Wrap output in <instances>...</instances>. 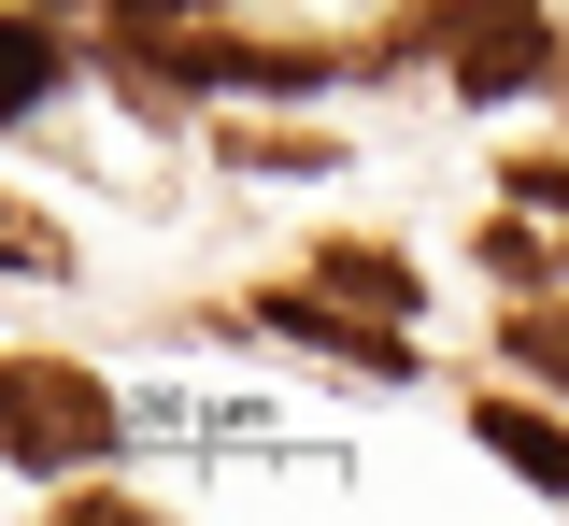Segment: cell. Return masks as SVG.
Masks as SVG:
<instances>
[{
  "label": "cell",
  "mask_w": 569,
  "mask_h": 526,
  "mask_svg": "<svg viewBox=\"0 0 569 526\" xmlns=\"http://www.w3.org/2000/svg\"><path fill=\"white\" fill-rule=\"evenodd\" d=\"M0 242H14V271H71V242H58L43 214H0Z\"/></svg>",
  "instance_id": "12"
},
{
  "label": "cell",
  "mask_w": 569,
  "mask_h": 526,
  "mask_svg": "<svg viewBox=\"0 0 569 526\" xmlns=\"http://www.w3.org/2000/svg\"><path fill=\"white\" fill-rule=\"evenodd\" d=\"M0 442L14 469H100V455H129V413L86 356H0Z\"/></svg>",
  "instance_id": "2"
},
{
  "label": "cell",
  "mask_w": 569,
  "mask_h": 526,
  "mask_svg": "<svg viewBox=\"0 0 569 526\" xmlns=\"http://www.w3.org/2000/svg\"><path fill=\"white\" fill-rule=\"evenodd\" d=\"M328 129H228V171H328Z\"/></svg>",
  "instance_id": "10"
},
{
  "label": "cell",
  "mask_w": 569,
  "mask_h": 526,
  "mask_svg": "<svg viewBox=\"0 0 569 526\" xmlns=\"http://www.w3.org/2000/svg\"><path fill=\"white\" fill-rule=\"evenodd\" d=\"M470 442H485L498 469H527L541 498H569V398L541 413V398H512V384H485V398H470Z\"/></svg>",
  "instance_id": "4"
},
{
  "label": "cell",
  "mask_w": 569,
  "mask_h": 526,
  "mask_svg": "<svg viewBox=\"0 0 569 526\" xmlns=\"http://www.w3.org/2000/svg\"><path fill=\"white\" fill-rule=\"evenodd\" d=\"M485 271H498V300H541V285L569 271V242H541L527 200H512V214H485Z\"/></svg>",
  "instance_id": "8"
},
{
  "label": "cell",
  "mask_w": 569,
  "mask_h": 526,
  "mask_svg": "<svg viewBox=\"0 0 569 526\" xmlns=\"http://www.w3.org/2000/svg\"><path fill=\"white\" fill-rule=\"evenodd\" d=\"M498 356L541 384V398H569V313L556 300H498Z\"/></svg>",
  "instance_id": "7"
},
{
  "label": "cell",
  "mask_w": 569,
  "mask_h": 526,
  "mask_svg": "<svg viewBox=\"0 0 569 526\" xmlns=\"http://www.w3.org/2000/svg\"><path fill=\"white\" fill-rule=\"evenodd\" d=\"M413 58H441V85L485 114V100L556 85V14H541V0H413V14H385L370 72H413Z\"/></svg>",
  "instance_id": "1"
},
{
  "label": "cell",
  "mask_w": 569,
  "mask_h": 526,
  "mask_svg": "<svg viewBox=\"0 0 569 526\" xmlns=\"http://www.w3.org/2000/svg\"><path fill=\"white\" fill-rule=\"evenodd\" d=\"M498 200H527V214L569 227V156H512V171H498Z\"/></svg>",
  "instance_id": "11"
},
{
  "label": "cell",
  "mask_w": 569,
  "mask_h": 526,
  "mask_svg": "<svg viewBox=\"0 0 569 526\" xmlns=\"http://www.w3.org/2000/svg\"><path fill=\"white\" fill-rule=\"evenodd\" d=\"M43 14H100L114 43H171L186 14H213V0H43Z\"/></svg>",
  "instance_id": "9"
},
{
  "label": "cell",
  "mask_w": 569,
  "mask_h": 526,
  "mask_svg": "<svg viewBox=\"0 0 569 526\" xmlns=\"http://www.w3.org/2000/svg\"><path fill=\"white\" fill-rule=\"evenodd\" d=\"M58 85H71V43L43 29V0H14V14H0V100H14V114H43Z\"/></svg>",
  "instance_id": "6"
},
{
  "label": "cell",
  "mask_w": 569,
  "mask_h": 526,
  "mask_svg": "<svg viewBox=\"0 0 569 526\" xmlns=\"http://www.w3.org/2000/svg\"><path fill=\"white\" fill-rule=\"evenodd\" d=\"M257 327H271V342H299V356H328V371H356V384H413V356H399V313L328 300L313 271H299V285H271V300H257Z\"/></svg>",
  "instance_id": "3"
},
{
  "label": "cell",
  "mask_w": 569,
  "mask_h": 526,
  "mask_svg": "<svg viewBox=\"0 0 569 526\" xmlns=\"http://www.w3.org/2000/svg\"><path fill=\"white\" fill-rule=\"evenodd\" d=\"M313 285H328V300H356V313H399V327H413V256H385V242H313Z\"/></svg>",
  "instance_id": "5"
}]
</instances>
